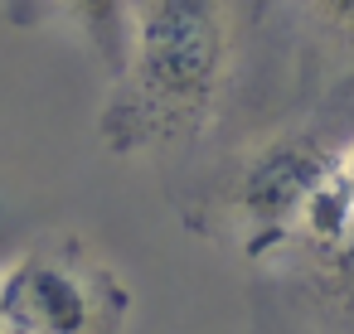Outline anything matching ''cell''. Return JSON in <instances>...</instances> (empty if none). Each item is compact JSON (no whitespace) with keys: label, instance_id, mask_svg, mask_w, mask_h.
I'll return each mask as SVG.
<instances>
[{"label":"cell","instance_id":"cell-7","mask_svg":"<svg viewBox=\"0 0 354 334\" xmlns=\"http://www.w3.org/2000/svg\"><path fill=\"white\" fill-rule=\"evenodd\" d=\"M330 170H335V184H339L344 208L354 213V131L335 141V150H330Z\"/></svg>","mask_w":354,"mask_h":334},{"label":"cell","instance_id":"cell-5","mask_svg":"<svg viewBox=\"0 0 354 334\" xmlns=\"http://www.w3.org/2000/svg\"><path fill=\"white\" fill-rule=\"evenodd\" d=\"M306 68L320 78L354 73V0H291Z\"/></svg>","mask_w":354,"mask_h":334},{"label":"cell","instance_id":"cell-2","mask_svg":"<svg viewBox=\"0 0 354 334\" xmlns=\"http://www.w3.org/2000/svg\"><path fill=\"white\" fill-rule=\"evenodd\" d=\"M127 315V281L83 237H49L0 276L6 334H122Z\"/></svg>","mask_w":354,"mask_h":334},{"label":"cell","instance_id":"cell-4","mask_svg":"<svg viewBox=\"0 0 354 334\" xmlns=\"http://www.w3.org/2000/svg\"><path fill=\"white\" fill-rule=\"evenodd\" d=\"M44 10L54 20H64L73 30V39H83V49L97 59V68L107 78L127 63L136 0H44Z\"/></svg>","mask_w":354,"mask_h":334},{"label":"cell","instance_id":"cell-8","mask_svg":"<svg viewBox=\"0 0 354 334\" xmlns=\"http://www.w3.org/2000/svg\"><path fill=\"white\" fill-rule=\"evenodd\" d=\"M281 6H286V0H233V10H238V25H243V30H262Z\"/></svg>","mask_w":354,"mask_h":334},{"label":"cell","instance_id":"cell-6","mask_svg":"<svg viewBox=\"0 0 354 334\" xmlns=\"http://www.w3.org/2000/svg\"><path fill=\"white\" fill-rule=\"evenodd\" d=\"M320 262H325V276H330L335 295L344 300V310H354V233H349L330 257H320Z\"/></svg>","mask_w":354,"mask_h":334},{"label":"cell","instance_id":"cell-1","mask_svg":"<svg viewBox=\"0 0 354 334\" xmlns=\"http://www.w3.org/2000/svg\"><path fill=\"white\" fill-rule=\"evenodd\" d=\"M233 0H136L127 63L107 78L97 136L112 155L199 141L233 63Z\"/></svg>","mask_w":354,"mask_h":334},{"label":"cell","instance_id":"cell-9","mask_svg":"<svg viewBox=\"0 0 354 334\" xmlns=\"http://www.w3.org/2000/svg\"><path fill=\"white\" fill-rule=\"evenodd\" d=\"M0 334H6V329H0Z\"/></svg>","mask_w":354,"mask_h":334},{"label":"cell","instance_id":"cell-3","mask_svg":"<svg viewBox=\"0 0 354 334\" xmlns=\"http://www.w3.org/2000/svg\"><path fill=\"white\" fill-rule=\"evenodd\" d=\"M330 136L286 131L257 146L233 179V218L243 252L252 262H281L301 252L325 165H330Z\"/></svg>","mask_w":354,"mask_h":334}]
</instances>
